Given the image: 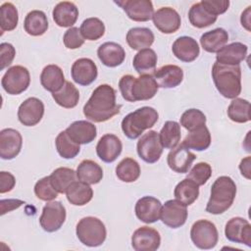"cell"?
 Segmentation results:
<instances>
[{
    "label": "cell",
    "mask_w": 251,
    "mask_h": 251,
    "mask_svg": "<svg viewBox=\"0 0 251 251\" xmlns=\"http://www.w3.org/2000/svg\"><path fill=\"white\" fill-rule=\"evenodd\" d=\"M121 108L116 101V90L109 84H100L83 106V115L94 123H103L119 114Z\"/></svg>",
    "instance_id": "6da1fadb"
},
{
    "label": "cell",
    "mask_w": 251,
    "mask_h": 251,
    "mask_svg": "<svg viewBox=\"0 0 251 251\" xmlns=\"http://www.w3.org/2000/svg\"><path fill=\"white\" fill-rule=\"evenodd\" d=\"M119 88L123 98L128 102L145 101L153 98L158 91V84L153 75H123L119 81Z\"/></svg>",
    "instance_id": "7a4b0ae2"
},
{
    "label": "cell",
    "mask_w": 251,
    "mask_h": 251,
    "mask_svg": "<svg viewBox=\"0 0 251 251\" xmlns=\"http://www.w3.org/2000/svg\"><path fill=\"white\" fill-rule=\"evenodd\" d=\"M212 78L217 90L228 99L236 98L241 92L240 66L224 65L215 62L212 68Z\"/></svg>",
    "instance_id": "3957f363"
},
{
    "label": "cell",
    "mask_w": 251,
    "mask_h": 251,
    "mask_svg": "<svg viewBox=\"0 0 251 251\" xmlns=\"http://www.w3.org/2000/svg\"><path fill=\"white\" fill-rule=\"evenodd\" d=\"M236 195V185L227 176H219L211 187V194L206 205V212L220 215L228 210L233 204Z\"/></svg>",
    "instance_id": "277c9868"
},
{
    "label": "cell",
    "mask_w": 251,
    "mask_h": 251,
    "mask_svg": "<svg viewBox=\"0 0 251 251\" xmlns=\"http://www.w3.org/2000/svg\"><path fill=\"white\" fill-rule=\"evenodd\" d=\"M158 119L157 110L149 106H144L127 114L123 119L122 130L129 139H136L145 129L154 126Z\"/></svg>",
    "instance_id": "5b68a950"
},
{
    "label": "cell",
    "mask_w": 251,
    "mask_h": 251,
    "mask_svg": "<svg viewBox=\"0 0 251 251\" xmlns=\"http://www.w3.org/2000/svg\"><path fill=\"white\" fill-rule=\"evenodd\" d=\"M75 233L78 240L88 247L102 245L107 236V230L103 222L91 216L79 220L75 227Z\"/></svg>",
    "instance_id": "8992f818"
},
{
    "label": "cell",
    "mask_w": 251,
    "mask_h": 251,
    "mask_svg": "<svg viewBox=\"0 0 251 251\" xmlns=\"http://www.w3.org/2000/svg\"><path fill=\"white\" fill-rule=\"evenodd\" d=\"M190 237L196 247L209 250L217 245L219 233L214 223L207 220H199L192 225Z\"/></svg>",
    "instance_id": "52a82bcc"
},
{
    "label": "cell",
    "mask_w": 251,
    "mask_h": 251,
    "mask_svg": "<svg viewBox=\"0 0 251 251\" xmlns=\"http://www.w3.org/2000/svg\"><path fill=\"white\" fill-rule=\"evenodd\" d=\"M30 83L28 70L23 66H13L8 69L1 79L3 89L11 95H19L25 91Z\"/></svg>",
    "instance_id": "ba28073f"
},
{
    "label": "cell",
    "mask_w": 251,
    "mask_h": 251,
    "mask_svg": "<svg viewBox=\"0 0 251 251\" xmlns=\"http://www.w3.org/2000/svg\"><path fill=\"white\" fill-rule=\"evenodd\" d=\"M163 148L159 132L156 130H149L144 133L139 138L136 145L138 156L148 164H154L159 161L163 153Z\"/></svg>",
    "instance_id": "9c48e42d"
},
{
    "label": "cell",
    "mask_w": 251,
    "mask_h": 251,
    "mask_svg": "<svg viewBox=\"0 0 251 251\" xmlns=\"http://www.w3.org/2000/svg\"><path fill=\"white\" fill-rule=\"evenodd\" d=\"M66 208L60 201L47 203L39 218V224L43 230L54 232L61 228L66 220Z\"/></svg>",
    "instance_id": "30bf717a"
},
{
    "label": "cell",
    "mask_w": 251,
    "mask_h": 251,
    "mask_svg": "<svg viewBox=\"0 0 251 251\" xmlns=\"http://www.w3.org/2000/svg\"><path fill=\"white\" fill-rule=\"evenodd\" d=\"M187 206L180 201L175 200H168L162 206L160 219L169 227L177 228L183 226L187 219Z\"/></svg>",
    "instance_id": "8fae6325"
},
{
    "label": "cell",
    "mask_w": 251,
    "mask_h": 251,
    "mask_svg": "<svg viewBox=\"0 0 251 251\" xmlns=\"http://www.w3.org/2000/svg\"><path fill=\"white\" fill-rule=\"evenodd\" d=\"M44 115V104L36 97L25 99L18 109V119L25 126H36Z\"/></svg>",
    "instance_id": "7c38bea8"
},
{
    "label": "cell",
    "mask_w": 251,
    "mask_h": 251,
    "mask_svg": "<svg viewBox=\"0 0 251 251\" xmlns=\"http://www.w3.org/2000/svg\"><path fill=\"white\" fill-rule=\"evenodd\" d=\"M160 233L153 227L140 226L132 233L131 246L135 251H155L160 247Z\"/></svg>",
    "instance_id": "4fadbf2b"
},
{
    "label": "cell",
    "mask_w": 251,
    "mask_h": 251,
    "mask_svg": "<svg viewBox=\"0 0 251 251\" xmlns=\"http://www.w3.org/2000/svg\"><path fill=\"white\" fill-rule=\"evenodd\" d=\"M134 22H147L154 14L153 4L150 0H122L115 1Z\"/></svg>",
    "instance_id": "5bb4252c"
},
{
    "label": "cell",
    "mask_w": 251,
    "mask_h": 251,
    "mask_svg": "<svg viewBox=\"0 0 251 251\" xmlns=\"http://www.w3.org/2000/svg\"><path fill=\"white\" fill-rule=\"evenodd\" d=\"M225 234L227 240L231 242L251 246V225L241 217L231 218L226 224Z\"/></svg>",
    "instance_id": "9a60e30c"
},
{
    "label": "cell",
    "mask_w": 251,
    "mask_h": 251,
    "mask_svg": "<svg viewBox=\"0 0 251 251\" xmlns=\"http://www.w3.org/2000/svg\"><path fill=\"white\" fill-rule=\"evenodd\" d=\"M153 24L161 32L171 34L176 32L181 24L179 14L171 7H162L158 9L152 17Z\"/></svg>",
    "instance_id": "2e32d148"
},
{
    "label": "cell",
    "mask_w": 251,
    "mask_h": 251,
    "mask_svg": "<svg viewBox=\"0 0 251 251\" xmlns=\"http://www.w3.org/2000/svg\"><path fill=\"white\" fill-rule=\"evenodd\" d=\"M23 145L21 133L14 128H4L0 131V157L12 160L19 155Z\"/></svg>",
    "instance_id": "e0dca14e"
},
{
    "label": "cell",
    "mask_w": 251,
    "mask_h": 251,
    "mask_svg": "<svg viewBox=\"0 0 251 251\" xmlns=\"http://www.w3.org/2000/svg\"><path fill=\"white\" fill-rule=\"evenodd\" d=\"M72 78L79 85L87 86L97 77L98 71L95 63L89 58H80L75 61L71 70Z\"/></svg>",
    "instance_id": "ac0fdd59"
},
{
    "label": "cell",
    "mask_w": 251,
    "mask_h": 251,
    "mask_svg": "<svg viewBox=\"0 0 251 251\" xmlns=\"http://www.w3.org/2000/svg\"><path fill=\"white\" fill-rule=\"evenodd\" d=\"M162 203L153 196H143L135 204V215L145 224H152L160 219Z\"/></svg>",
    "instance_id": "d6986e66"
},
{
    "label": "cell",
    "mask_w": 251,
    "mask_h": 251,
    "mask_svg": "<svg viewBox=\"0 0 251 251\" xmlns=\"http://www.w3.org/2000/svg\"><path fill=\"white\" fill-rule=\"evenodd\" d=\"M121 139L112 133L104 134L96 145L97 156L105 163H113L122 153Z\"/></svg>",
    "instance_id": "ffe728a7"
},
{
    "label": "cell",
    "mask_w": 251,
    "mask_h": 251,
    "mask_svg": "<svg viewBox=\"0 0 251 251\" xmlns=\"http://www.w3.org/2000/svg\"><path fill=\"white\" fill-rule=\"evenodd\" d=\"M196 155L189 151L182 144L175 147L170 151L167 157V163L171 170L178 174H185L190 169Z\"/></svg>",
    "instance_id": "44dd1931"
},
{
    "label": "cell",
    "mask_w": 251,
    "mask_h": 251,
    "mask_svg": "<svg viewBox=\"0 0 251 251\" xmlns=\"http://www.w3.org/2000/svg\"><path fill=\"white\" fill-rule=\"evenodd\" d=\"M65 131L74 142L79 145L92 142L97 135V129L94 124L82 120L72 123Z\"/></svg>",
    "instance_id": "7402d4cb"
},
{
    "label": "cell",
    "mask_w": 251,
    "mask_h": 251,
    "mask_svg": "<svg viewBox=\"0 0 251 251\" xmlns=\"http://www.w3.org/2000/svg\"><path fill=\"white\" fill-rule=\"evenodd\" d=\"M172 51L178 60L185 63H190L199 56L200 48L197 41L193 37L180 36L173 43Z\"/></svg>",
    "instance_id": "603a6c76"
},
{
    "label": "cell",
    "mask_w": 251,
    "mask_h": 251,
    "mask_svg": "<svg viewBox=\"0 0 251 251\" xmlns=\"http://www.w3.org/2000/svg\"><path fill=\"white\" fill-rule=\"evenodd\" d=\"M248 47L241 42H232L225 45L220 51L217 52V62L224 65L237 66L245 60L247 56Z\"/></svg>",
    "instance_id": "cb8c5ba5"
},
{
    "label": "cell",
    "mask_w": 251,
    "mask_h": 251,
    "mask_svg": "<svg viewBox=\"0 0 251 251\" xmlns=\"http://www.w3.org/2000/svg\"><path fill=\"white\" fill-rule=\"evenodd\" d=\"M159 87L174 88L179 85L183 79V72L176 65H165L153 74Z\"/></svg>",
    "instance_id": "d4e9b609"
},
{
    "label": "cell",
    "mask_w": 251,
    "mask_h": 251,
    "mask_svg": "<svg viewBox=\"0 0 251 251\" xmlns=\"http://www.w3.org/2000/svg\"><path fill=\"white\" fill-rule=\"evenodd\" d=\"M97 55L101 63L107 67L120 66L126 58V52L122 45L116 42H105L98 47Z\"/></svg>",
    "instance_id": "484cf974"
},
{
    "label": "cell",
    "mask_w": 251,
    "mask_h": 251,
    "mask_svg": "<svg viewBox=\"0 0 251 251\" xmlns=\"http://www.w3.org/2000/svg\"><path fill=\"white\" fill-rule=\"evenodd\" d=\"M55 24L61 27H71L74 25L78 18V9L69 1L59 2L52 12Z\"/></svg>",
    "instance_id": "4316f807"
},
{
    "label": "cell",
    "mask_w": 251,
    "mask_h": 251,
    "mask_svg": "<svg viewBox=\"0 0 251 251\" xmlns=\"http://www.w3.org/2000/svg\"><path fill=\"white\" fill-rule=\"evenodd\" d=\"M40 82L47 91L52 93L59 91L66 82L62 69L57 65H47L41 72Z\"/></svg>",
    "instance_id": "83f0119b"
},
{
    "label": "cell",
    "mask_w": 251,
    "mask_h": 251,
    "mask_svg": "<svg viewBox=\"0 0 251 251\" xmlns=\"http://www.w3.org/2000/svg\"><path fill=\"white\" fill-rule=\"evenodd\" d=\"M228 33L222 27L203 33L200 37V44L202 48L209 53H217L227 42Z\"/></svg>",
    "instance_id": "f1b7e54d"
},
{
    "label": "cell",
    "mask_w": 251,
    "mask_h": 251,
    "mask_svg": "<svg viewBox=\"0 0 251 251\" xmlns=\"http://www.w3.org/2000/svg\"><path fill=\"white\" fill-rule=\"evenodd\" d=\"M126 42L133 50L149 48L155 39L154 33L147 27H132L126 33Z\"/></svg>",
    "instance_id": "f546056e"
},
{
    "label": "cell",
    "mask_w": 251,
    "mask_h": 251,
    "mask_svg": "<svg viewBox=\"0 0 251 251\" xmlns=\"http://www.w3.org/2000/svg\"><path fill=\"white\" fill-rule=\"evenodd\" d=\"M68 201L75 206H83L93 197V190L88 183L83 181H74L67 189Z\"/></svg>",
    "instance_id": "4dcf8cb0"
},
{
    "label": "cell",
    "mask_w": 251,
    "mask_h": 251,
    "mask_svg": "<svg viewBox=\"0 0 251 251\" xmlns=\"http://www.w3.org/2000/svg\"><path fill=\"white\" fill-rule=\"evenodd\" d=\"M25 31L31 36H40L48 29V20L44 12L40 10L30 11L25 18Z\"/></svg>",
    "instance_id": "1f68e13d"
},
{
    "label": "cell",
    "mask_w": 251,
    "mask_h": 251,
    "mask_svg": "<svg viewBox=\"0 0 251 251\" xmlns=\"http://www.w3.org/2000/svg\"><path fill=\"white\" fill-rule=\"evenodd\" d=\"M157 60L156 52L151 48H145L135 54L132 66L139 75H151L156 71Z\"/></svg>",
    "instance_id": "d6a6232c"
},
{
    "label": "cell",
    "mask_w": 251,
    "mask_h": 251,
    "mask_svg": "<svg viewBox=\"0 0 251 251\" xmlns=\"http://www.w3.org/2000/svg\"><path fill=\"white\" fill-rule=\"evenodd\" d=\"M76 177L78 180L85 183L96 184L103 178V170L96 162L92 160H83L77 166Z\"/></svg>",
    "instance_id": "836d02e7"
},
{
    "label": "cell",
    "mask_w": 251,
    "mask_h": 251,
    "mask_svg": "<svg viewBox=\"0 0 251 251\" xmlns=\"http://www.w3.org/2000/svg\"><path fill=\"white\" fill-rule=\"evenodd\" d=\"M181 144L188 149L196 151L206 150L211 144V133L206 126H202L192 131H189Z\"/></svg>",
    "instance_id": "e575fe53"
},
{
    "label": "cell",
    "mask_w": 251,
    "mask_h": 251,
    "mask_svg": "<svg viewBox=\"0 0 251 251\" xmlns=\"http://www.w3.org/2000/svg\"><path fill=\"white\" fill-rule=\"evenodd\" d=\"M174 195L176 200L189 206L193 204L199 196V185L186 177L176 184Z\"/></svg>",
    "instance_id": "d590c367"
},
{
    "label": "cell",
    "mask_w": 251,
    "mask_h": 251,
    "mask_svg": "<svg viewBox=\"0 0 251 251\" xmlns=\"http://www.w3.org/2000/svg\"><path fill=\"white\" fill-rule=\"evenodd\" d=\"M52 97L59 106L66 109H72L78 103L79 92L72 82L66 81L59 91L52 93Z\"/></svg>",
    "instance_id": "8d00e7d4"
},
{
    "label": "cell",
    "mask_w": 251,
    "mask_h": 251,
    "mask_svg": "<svg viewBox=\"0 0 251 251\" xmlns=\"http://www.w3.org/2000/svg\"><path fill=\"white\" fill-rule=\"evenodd\" d=\"M51 183L58 193H66L68 187L75 181L76 172L73 169L60 167L49 176Z\"/></svg>",
    "instance_id": "74e56055"
},
{
    "label": "cell",
    "mask_w": 251,
    "mask_h": 251,
    "mask_svg": "<svg viewBox=\"0 0 251 251\" xmlns=\"http://www.w3.org/2000/svg\"><path fill=\"white\" fill-rule=\"evenodd\" d=\"M180 125L175 121H167L159 132L160 141L163 147L174 149L180 140Z\"/></svg>",
    "instance_id": "f35d334b"
},
{
    "label": "cell",
    "mask_w": 251,
    "mask_h": 251,
    "mask_svg": "<svg viewBox=\"0 0 251 251\" xmlns=\"http://www.w3.org/2000/svg\"><path fill=\"white\" fill-rule=\"evenodd\" d=\"M116 176L124 182H133L140 176V166L132 158H124L116 167Z\"/></svg>",
    "instance_id": "ab89813d"
},
{
    "label": "cell",
    "mask_w": 251,
    "mask_h": 251,
    "mask_svg": "<svg viewBox=\"0 0 251 251\" xmlns=\"http://www.w3.org/2000/svg\"><path fill=\"white\" fill-rule=\"evenodd\" d=\"M217 18L218 17L210 14L207 10H205L200 2L193 4L188 12V19L190 24L197 28H204L215 24Z\"/></svg>",
    "instance_id": "60d3db41"
},
{
    "label": "cell",
    "mask_w": 251,
    "mask_h": 251,
    "mask_svg": "<svg viewBox=\"0 0 251 251\" xmlns=\"http://www.w3.org/2000/svg\"><path fill=\"white\" fill-rule=\"evenodd\" d=\"M228 118L238 124H244L251 120L250 118V102L243 98H234L227 108Z\"/></svg>",
    "instance_id": "b9f144b4"
},
{
    "label": "cell",
    "mask_w": 251,
    "mask_h": 251,
    "mask_svg": "<svg viewBox=\"0 0 251 251\" xmlns=\"http://www.w3.org/2000/svg\"><path fill=\"white\" fill-rule=\"evenodd\" d=\"M56 149L59 155L64 159H73L78 155L80 151L79 144L74 142L66 133V131H61L55 140Z\"/></svg>",
    "instance_id": "7bdbcfd3"
},
{
    "label": "cell",
    "mask_w": 251,
    "mask_h": 251,
    "mask_svg": "<svg viewBox=\"0 0 251 251\" xmlns=\"http://www.w3.org/2000/svg\"><path fill=\"white\" fill-rule=\"evenodd\" d=\"M80 33L84 39L98 40L105 33L104 23L98 18H88L80 25Z\"/></svg>",
    "instance_id": "ee69618b"
},
{
    "label": "cell",
    "mask_w": 251,
    "mask_h": 251,
    "mask_svg": "<svg viewBox=\"0 0 251 251\" xmlns=\"http://www.w3.org/2000/svg\"><path fill=\"white\" fill-rule=\"evenodd\" d=\"M19 22V15L16 6L5 2L0 7V26L2 31H11L16 28Z\"/></svg>",
    "instance_id": "f6af8a7d"
},
{
    "label": "cell",
    "mask_w": 251,
    "mask_h": 251,
    "mask_svg": "<svg viewBox=\"0 0 251 251\" xmlns=\"http://www.w3.org/2000/svg\"><path fill=\"white\" fill-rule=\"evenodd\" d=\"M206 124V116L198 109H188L180 117V125L187 130L192 131Z\"/></svg>",
    "instance_id": "bcb514c9"
},
{
    "label": "cell",
    "mask_w": 251,
    "mask_h": 251,
    "mask_svg": "<svg viewBox=\"0 0 251 251\" xmlns=\"http://www.w3.org/2000/svg\"><path fill=\"white\" fill-rule=\"evenodd\" d=\"M34 193L36 197L42 201H51L58 196V192L51 183L50 176H44L35 183Z\"/></svg>",
    "instance_id": "7dc6e473"
},
{
    "label": "cell",
    "mask_w": 251,
    "mask_h": 251,
    "mask_svg": "<svg viewBox=\"0 0 251 251\" xmlns=\"http://www.w3.org/2000/svg\"><path fill=\"white\" fill-rule=\"evenodd\" d=\"M212 176V168L206 162H200L193 166L187 175V178L194 181L196 184L203 185Z\"/></svg>",
    "instance_id": "c3c4849f"
},
{
    "label": "cell",
    "mask_w": 251,
    "mask_h": 251,
    "mask_svg": "<svg viewBox=\"0 0 251 251\" xmlns=\"http://www.w3.org/2000/svg\"><path fill=\"white\" fill-rule=\"evenodd\" d=\"M63 42L68 49H77L83 45L84 38L81 35L78 27L72 26L65 32Z\"/></svg>",
    "instance_id": "681fc988"
},
{
    "label": "cell",
    "mask_w": 251,
    "mask_h": 251,
    "mask_svg": "<svg viewBox=\"0 0 251 251\" xmlns=\"http://www.w3.org/2000/svg\"><path fill=\"white\" fill-rule=\"evenodd\" d=\"M201 5L210 14L218 17V15L224 14L229 6L228 0H202Z\"/></svg>",
    "instance_id": "f907efd6"
},
{
    "label": "cell",
    "mask_w": 251,
    "mask_h": 251,
    "mask_svg": "<svg viewBox=\"0 0 251 251\" xmlns=\"http://www.w3.org/2000/svg\"><path fill=\"white\" fill-rule=\"evenodd\" d=\"M16 49L15 47L8 42H3L0 44V64L1 70H4L10 66L15 58Z\"/></svg>",
    "instance_id": "816d5d0a"
},
{
    "label": "cell",
    "mask_w": 251,
    "mask_h": 251,
    "mask_svg": "<svg viewBox=\"0 0 251 251\" xmlns=\"http://www.w3.org/2000/svg\"><path fill=\"white\" fill-rule=\"evenodd\" d=\"M16 184L15 176L9 172L0 173V193H6L11 191Z\"/></svg>",
    "instance_id": "f5cc1de1"
},
{
    "label": "cell",
    "mask_w": 251,
    "mask_h": 251,
    "mask_svg": "<svg viewBox=\"0 0 251 251\" xmlns=\"http://www.w3.org/2000/svg\"><path fill=\"white\" fill-rule=\"evenodd\" d=\"M239 170L243 176H245L248 179L250 178V156L241 160L239 164Z\"/></svg>",
    "instance_id": "db71d44e"
},
{
    "label": "cell",
    "mask_w": 251,
    "mask_h": 251,
    "mask_svg": "<svg viewBox=\"0 0 251 251\" xmlns=\"http://www.w3.org/2000/svg\"><path fill=\"white\" fill-rule=\"evenodd\" d=\"M4 201L8 204V207L3 209V210H1V215H4L5 213L10 212V211H12L14 209H17L20 206H22L23 204H25L24 201L19 200V199H8V200H4Z\"/></svg>",
    "instance_id": "11a10c76"
},
{
    "label": "cell",
    "mask_w": 251,
    "mask_h": 251,
    "mask_svg": "<svg viewBox=\"0 0 251 251\" xmlns=\"http://www.w3.org/2000/svg\"><path fill=\"white\" fill-rule=\"evenodd\" d=\"M250 8L251 7H247V9L242 13L240 19L242 26H244L248 31H250Z\"/></svg>",
    "instance_id": "9f6ffc18"
}]
</instances>
